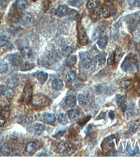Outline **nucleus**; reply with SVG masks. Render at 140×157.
I'll use <instances>...</instances> for the list:
<instances>
[{
  "label": "nucleus",
  "instance_id": "11",
  "mask_svg": "<svg viewBox=\"0 0 140 157\" xmlns=\"http://www.w3.org/2000/svg\"><path fill=\"white\" fill-rule=\"evenodd\" d=\"M52 87L55 90H62L63 87H64V83H63V81L62 80L57 79L54 80L53 82H52Z\"/></svg>",
  "mask_w": 140,
  "mask_h": 157
},
{
  "label": "nucleus",
  "instance_id": "23",
  "mask_svg": "<svg viewBox=\"0 0 140 157\" xmlns=\"http://www.w3.org/2000/svg\"><path fill=\"white\" fill-rule=\"evenodd\" d=\"M92 62H93L91 58L86 57L82 60V66H83L85 68L89 69L90 68H91V66H92Z\"/></svg>",
  "mask_w": 140,
  "mask_h": 157
},
{
  "label": "nucleus",
  "instance_id": "44",
  "mask_svg": "<svg viewBox=\"0 0 140 157\" xmlns=\"http://www.w3.org/2000/svg\"><path fill=\"white\" fill-rule=\"evenodd\" d=\"M108 116H109L111 120H114V117H115L114 112L113 111H110L108 112Z\"/></svg>",
  "mask_w": 140,
  "mask_h": 157
},
{
  "label": "nucleus",
  "instance_id": "37",
  "mask_svg": "<svg viewBox=\"0 0 140 157\" xmlns=\"http://www.w3.org/2000/svg\"><path fill=\"white\" fill-rule=\"evenodd\" d=\"M68 3L71 6L78 7L82 3V0H68Z\"/></svg>",
  "mask_w": 140,
  "mask_h": 157
},
{
  "label": "nucleus",
  "instance_id": "18",
  "mask_svg": "<svg viewBox=\"0 0 140 157\" xmlns=\"http://www.w3.org/2000/svg\"><path fill=\"white\" fill-rule=\"evenodd\" d=\"M48 77V73L44 72V71H40L38 73L37 75V79L38 81H39L41 83L43 84L47 81Z\"/></svg>",
  "mask_w": 140,
  "mask_h": 157
},
{
  "label": "nucleus",
  "instance_id": "40",
  "mask_svg": "<svg viewBox=\"0 0 140 157\" xmlns=\"http://www.w3.org/2000/svg\"><path fill=\"white\" fill-rule=\"evenodd\" d=\"M131 4L137 7H140V0H130Z\"/></svg>",
  "mask_w": 140,
  "mask_h": 157
},
{
  "label": "nucleus",
  "instance_id": "25",
  "mask_svg": "<svg viewBox=\"0 0 140 157\" xmlns=\"http://www.w3.org/2000/svg\"><path fill=\"white\" fill-rule=\"evenodd\" d=\"M78 101H79V104H80L81 105H82V106L86 105L88 103L87 97L84 94H80L79 95Z\"/></svg>",
  "mask_w": 140,
  "mask_h": 157
},
{
  "label": "nucleus",
  "instance_id": "16",
  "mask_svg": "<svg viewBox=\"0 0 140 157\" xmlns=\"http://www.w3.org/2000/svg\"><path fill=\"white\" fill-rule=\"evenodd\" d=\"M46 129V126L42 123H37L34 125V131L37 134H41Z\"/></svg>",
  "mask_w": 140,
  "mask_h": 157
},
{
  "label": "nucleus",
  "instance_id": "43",
  "mask_svg": "<svg viewBox=\"0 0 140 157\" xmlns=\"http://www.w3.org/2000/svg\"><path fill=\"white\" fill-rule=\"evenodd\" d=\"M77 16H78V13H77L75 14V15H74V14H73V10H71V11L70 14V18L71 19H73V20H75V19L77 18Z\"/></svg>",
  "mask_w": 140,
  "mask_h": 157
},
{
  "label": "nucleus",
  "instance_id": "30",
  "mask_svg": "<svg viewBox=\"0 0 140 157\" xmlns=\"http://www.w3.org/2000/svg\"><path fill=\"white\" fill-rule=\"evenodd\" d=\"M34 67V64H32V63H29V62H26L24 63V64L21 66L20 68V70L21 71H28L29 70H31L32 68Z\"/></svg>",
  "mask_w": 140,
  "mask_h": 157
},
{
  "label": "nucleus",
  "instance_id": "4",
  "mask_svg": "<svg viewBox=\"0 0 140 157\" xmlns=\"http://www.w3.org/2000/svg\"><path fill=\"white\" fill-rule=\"evenodd\" d=\"M12 146L10 145V144H4L1 146V149H0V151H1V153L4 156H9L12 152Z\"/></svg>",
  "mask_w": 140,
  "mask_h": 157
},
{
  "label": "nucleus",
  "instance_id": "31",
  "mask_svg": "<svg viewBox=\"0 0 140 157\" xmlns=\"http://www.w3.org/2000/svg\"><path fill=\"white\" fill-rule=\"evenodd\" d=\"M9 70V65L7 62H0V73H6Z\"/></svg>",
  "mask_w": 140,
  "mask_h": 157
},
{
  "label": "nucleus",
  "instance_id": "38",
  "mask_svg": "<svg viewBox=\"0 0 140 157\" xmlns=\"http://www.w3.org/2000/svg\"><path fill=\"white\" fill-rule=\"evenodd\" d=\"M102 12H103V8L101 6H97L94 9H93V13H94V15L97 16L101 15Z\"/></svg>",
  "mask_w": 140,
  "mask_h": 157
},
{
  "label": "nucleus",
  "instance_id": "9",
  "mask_svg": "<svg viewBox=\"0 0 140 157\" xmlns=\"http://www.w3.org/2000/svg\"><path fill=\"white\" fill-rule=\"evenodd\" d=\"M68 12V8L66 5H60L56 10V15L59 16H64Z\"/></svg>",
  "mask_w": 140,
  "mask_h": 157
},
{
  "label": "nucleus",
  "instance_id": "20",
  "mask_svg": "<svg viewBox=\"0 0 140 157\" xmlns=\"http://www.w3.org/2000/svg\"><path fill=\"white\" fill-rule=\"evenodd\" d=\"M56 118L53 114H47L44 116V121L48 124H53L55 122Z\"/></svg>",
  "mask_w": 140,
  "mask_h": 157
},
{
  "label": "nucleus",
  "instance_id": "21",
  "mask_svg": "<svg viewBox=\"0 0 140 157\" xmlns=\"http://www.w3.org/2000/svg\"><path fill=\"white\" fill-rule=\"evenodd\" d=\"M95 60L98 65H103L105 64L106 61V58L103 54H98L97 55L95 56Z\"/></svg>",
  "mask_w": 140,
  "mask_h": 157
},
{
  "label": "nucleus",
  "instance_id": "12",
  "mask_svg": "<svg viewBox=\"0 0 140 157\" xmlns=\"http://www.w3.org/2000/svg\"><path fill=\"white\" fill-rule=\"evenodd\" d=\"M77 57L75 55H70L66 60V65L68 67H73L77 62Z\"/></svg>",
  "mask_w": 140,
  "mask_h": 157
},
{
  "label": "nucleus",
  "instance_id": "7",
  "mask_svg": "<svg viewBox=\"0 0 140 157\" xmlns=\"http://www.w3.org/2000/svg\"><path fill=\"white\" fill-rule=\"evenodd\" d=\"M25 150H26L27 153L32 155V154H34L36 152V151H37V145H36L34 142H29L28 144H26V147H25Z\"/></svg>",
  "mask_w": 140,
  "mask_h": 157
},
{
  "label": "nucleus",
  "instance_id": "2",
  "mask_svg": "<svg viewBox=\"0 0 140 157\" xmlns=\"http://www.w3.org/2000/svg\"><path fill=\"white\" fill-rule=\"evenodd\" d=\"M78 36L79 42L81 45L85 46L88 44V38L86 33L82 26H79L78 27Z\"/></svg>",
  "mask_w": 140,
  "mask_h": 157
},
{
  "label": "nucleus",
  "instance_id": "13",
  "mask_svg": "<svg viewBox=\"0 0 140 157\" xmlns=\"http://www.w3.org/2000/svg\"><path fill=\"white\" fill-rule=\"evenodd\" d=\"M66 103L70 107H75L77 103V99L73 95H68L66 99Z\"/></svg>",
  "mask_w": 140,
  "mask_h": 157
},
{
  "label": "nucleus",
  "instance_id": "32",
  "mask_svg": "<svg viewBox=\"0 0 140 157\" xmlns=\"http://www.w3.org/2000/svg\"><path fill=\"white\" fill-rule=\"evenodd\" d=\"M7 85L9 88L13 89L16 86H17L18 85V81L16 78H11L10 80H9V82H7Z\"/></svg>",
  "mask_w": 140,
  "mask_h": 157
},
{
  "label": "nucleus",
  "instance_id": "35",
  "mask_svg": "<svg viewBox=\"0 0 140 157\" xmlns=\"http://www.w3.org/2000/svg\"><path fill=\"white\" fill-rule=\"evenodd\" d=\"M131 84V81L129 80H123L120 82L119 85L121 88L123 89H127V88L129 87V86Z\"/></svg>",
  "mask_w": 140,
  "mask_h": 157
},
{
  "label": "nucleus",
  "instance_id": "45",
  "mask_svg": "<svg viewBox=\"0 0 140 157\" xmlns=\"http://www.w3.org/2000/svg\"><path fill=\"white\" fill-rule=\"evenodd\" d=\"M105 117V112H101V114L97 116V120L103 119V118H104Z\"/></svg>",
  "mask_w": 140,
  "mask_h": 157
},
{
  "label": "nucleus",
  "instance_id": "53",
  "mask_svg": "<svg viewBox=\"0 0 140 157\" xmlns=\"http://www.w3.org/2000/svg\"><path fill=\"white\" fill-rule=\"evenodd\" d=\"M139 23H140V19H139Z\"/></svg>",
  "mask_w": 140,
  "mask_h": 157
},
{
  "label": "nucleus",
  "instance_id": "1",
  "mask_svg": "<svg viewBox=\"0 0 140 157\" xmlns=\"http://www.w3.org/2000/svg\"><path fill=\"white\" fill-rule=\"evenodd\" d=\"M31 103L35 107H43L49 104V99L41 93L34 95L31 100Z\"/></svg>",
  "mask_w": 140,
  "mask_h": 157
},
{
  "label": "nucleus",
  "instance_id": "33",
  "mask_svg": "<svg viewBox=\"0 0 140 157\" xmlns=\"http://www.w3.org/2000/svg\"><path fill=\"white\" fill-rule=\"evenodd\" d=\"M72 52H73L72 48L70 46H67V47H66L64 49H63L62 54L64 57H68L71 55V53H72Z\"/></svg>",
  "mask_w": 140,
  "mask_h": 157
},
{
  "label": "nucleus",
  "instance_id": "6",
  "mask_svg": "<svg viewBox=\"0 0 140 157\" xmlns=\"http://www.w3.org/2000/svg\"><path fill=\"white\" fill-rule=\"evenodd\" d=\"M10 62L13 66H18L22 62V59H21V56L19 55H13L10 56Z\"/></svg>",
  "mask_w": 140,
  "mask_h": 157
},
{
  "label": "nucleus",
  "instance_id": "27",
  "mask_svg": "<svg viewBox=\"0 0 140 157\" xmlns=\"http://www.w3.org/2000/svg\"><path fill=\"white\" fill-rule=\"evenodd\" d=\"M3 95L8 99H11L14 96V91L11 88H5Z\"/></svg>",
  "mask_w": 140,
  "mask_h": 157
},
{
  "label": "nucleus",
  "instance_id": "51",
  "mask_svg": "<svg viewBox=\"0 0 140 157\" xmlns=\"http://www.w3.org/2000/svg\"><path fill=\"white\" fill-rule=\"evenodd\" d=\"M107 1H110V2H112V1H115V0H107Z\"/></svg>",
  "mask_w": 140,
  "mask_h": 157
},
{
  "label": "nucleus",
  "instance_id": "46",
  "mask_svg": "<svg viewBox=\"0 0 140 157\" xmlns=\"http://www.w3.org/2000/svg\"><path fill=\"white\" fill-rule=\"evenodd\" d=\"M138 152H139V148H138V146H136V147H135V149H134L133 152L131 153L130 155H135V154L138 153Z\"/></svg>",
  "mask_w": 140,
  "mask_h": 157
},
{
  "label": "nucleus",
  "instance_id": "5",
  "mask_svg": "<svg viewBox=\"0 0 140 157\" xmlns=\"http://www.w3.org/2000/svg\"><path fill=\"white\" fill-rule=\"evenodd\" d=\"M121 68L123 71H127V72L132 73L134 72L136 70V66L133 63L130 62H124L121 66Z\"/></svg>",
  "mask_w": 140,
  "mask_h": 157
},
{
  "label": "nucleus",
  "instance_id": "47",
  "mask_svg": "<svg viewBox=\"0 0 140 157\" xmlns=\"http://www.w3.org/2000/svg\"><path fill=\"white\" fill-rule=\"evenodd\" d=\"M5 89V87L1 86V85H0V95H3V92H4Z\"/></svg>",
  "mask_w": 140,
  "mask_h": 157
},
{
  "label": "nucleus",
  "instance_id": "24",
  "mask_svg": "<svg viewBox=\"0 0 140 157\" xmlns=\"http://www.w3.org/2000/svg\"><path fill=\"white\" fill-rule=\"evenodd\" d=\"M76 75L73 71H69L66 74V81L68 82H73L75 81Z\"/></svg>",
  "mask_w": 140,
  "mask_h": 157
},
{
  "label": "nucleus",
  "instance_id": "36",
  "mask_svg": "<svg viewBox=\"0 0 140 157\" xmlns=\"http://www.w3.org/2000/svg\"><path fill=\"white\" fill-rule=\"evenodd\" d=\"M8 43V38L5 36H1L0 37V47H4Z\"/></svg>",
  "mask_w": 140,
  "mask_h": 157
},
{
  "label": "nucleus",
  "instance_id": "19",
  "mask_svg": "<svg viewBox=\"0 0 140 157\" xmlns=\"http://www.w3.org/2000/svg\"><path fill=\"white\" fill-rule=\"evenodd\" d=\"M108 37L105 36V37H103L99 38V40L97 42V44L99 46L100 48H105L107 46V44H108Z\"/></svg>",
  "mask_w": 140,
  "mask_h": 157
},
{
  "label": "nucleus",
  "instance_id": "26",
  "mask_svg": "<svg viewBox=\"0 0 140 157\" xmlns=\"http://www.w3.org/2000/svg\"><path fill=\"white\" fill-rule=\"evenodd\" d=\"M27 0H16V6L18 9H23L27 5Z\"/></svg>",
  "mask_w": 140,
  "mask_h": 157
},
{
  "label": "nucleus",
  "instance_id": "14",
  "mask_svg": "<svg viewBox=\"0 0 140 157\" xmlns=\"http://www.w3.org/2000/svg\"><path fill=\"white\" fill-rule=\"evenodd\" d=\"M123 54H124V51L122 48L121 47H119L117 49L116 52L114 53V59H115V61H116L117 63L119 62V60L121 59Z\"/></svg>",
  "mask_w": 140,
  "mask_h": 157
},
{
  "label": "nucleus",
  "instance_id": "3",
  "mask_svg": "<svg viewBox=\"0 0 140 157\" xmlns=\"http://www.w3.org/2000/svg\"><path fill=\"white\" fill-rule=\"evenodd\" d=\"M23 100L26 103H29L32 98V87L31 84H27L23 91Z\"/></svg>",
  "mask_w": 140,
  "mask_h": 157
},
{
  "label": "nucleus",
  "instance_id": "17",
  "mask_svg": "<svg viewBox=\"0 0 140 157\" xmlns=\"http://www.w3.org/2000/svg\"><path fill=\"white\" fill-rule=\"evenodd\" d=\"M126 96L125 95H122L119 98H118L117 100V103L118 105H119L121 110L124 111L126 109Z\"/></svg>",
  "mask_w": 140,
  "mask_h": 157
},
{
  "label": "nucleus",
  "instance_id": "34",
  "mask_svg": "<svg viewBox=\"0 0 140 157\" xmlns=\"http://www.w3.org/2000/svg\"><path fill=\"white\" fill-rule=\"evenodd\" d=\"M102 15H103V17H105V18L109 17V16L111 15L110 8L108 6H106L104 8H103Z\"/></svg>",
  "mask_w": 140,
  "mask_h": 157
},
{
  "label": "nucleus",
  "instance_id": "49",
  "mask_svg": "<svg viewBox=\"0 0 140 157\" xmlns=\"http://www.w3.org/2000/svg\"><path fill=\"white\" fill-rule=\"evenodd\" d=\"M38 156H47V155H46V154H40Z\"/></svg>",
  "mask_w": 140,
  "mask_h": 157
},
{
  "label": "nucleus",
  "instance_id": "10",
  "mask_svg": "<svg viewBox=\"0 0 140 157\" xmlns=\"http://www.w3.org/2000/svg\"><path fill=\"white\" fill-rule=\"evenodd\" d=\"M32 54V49L30 47H25L21 50V55L25 59H29Z\"/></svg>",
  "mask_w": 140,
  "mask_h": 157
},
{
  "label": "nucleus",
  "instance_id": "50",
  "mask_svg": "<svg viewBox=\"0 0 140 157\" xmlns=\"http://www.w3.org/2000/svg\"><path fill=\"white\" fill-rule=\"evenodd\" d=\"M2 16H3V15H2V14L1 12H0V20H1V19Z\"/></svg>",
  "mask_w": 140,
  "mask_h": 157
},
{
  "label": "nucleus",
  "instance_id": "41",
  "mask_svg": "<svg viewBox=\"0 0 140 157\" xmlns=\"http://www.w3.org/2000/svg\"><path fill=\"white\" fill-rule=\"evenodd\" d=\"M5 117L3 116H0V127L4 125V124L5 123Z\"/></svg>",
  "mask_w": 140,
  "mask_h": 157
},
{
  "label": "nucleus",
  "instance_id": "28",
  "mask_svg": "<svg viewBox=\"0 0 140 157\" xmlns=\"http://www.w3.org/2000/svg\"><path fill=\"white\" fill-rule=\"evenodd\" d=\"M97 6H98L97 0H88L86 3V7L88 9H94Z\"/></svg>",
  "mask_w": 140,
  "mask_h": 157
},
{
  "label": "nucleus",
  "instance_id": "8",
  "mask_svg": "<svg viewBox=\"0 0 140 157\" xmlns=\"http://www.w3.org/2000/svg\"><path fill=\"white\" fill-rule=\"evenodd\" d=\"M57 149L58 151V152L60 153H64L68 152L70 149V146L66 142H60L57 145Z\"/></svg>",
  "mask_w": 140,
  "mask_h": 157
},
{
  "label": "nucleus",
  "instance_id": "42",
  "mask_svg": "<svg viewBox=\"0 0 140 157\" xmlns=\"http://www.w3.org/2000/svg\"><path fill=\"white\" fill-rule=\"evenodd\" d=\"M66 133V131H59L58 133L57 134H55L54 136V138H59L62 136L63 135H64V134Z\"/></svg>",
  "mask_w": 140,
  "mask_h": 157
},
{
  "label": "nucleus",
  "instance_id": "52",
  "mask_svg": "<svg viewBox=\"0 0 140 157\" xmlns=\"http://www.w3.org/2000/svg\"><path fill=\"white\" fill-rule=\"evenodd\" d=\"M139 89H140V88H139ZM138 92L139 93V94H140V92H139V90H138Z\"/></svg>",
  "mask_w": 140,
  "mask_h": 157
},
{
  "label": "nucleus",
  "instance_id": "15",
  "mask_svg": "<svg viewBox=\"0 0 140 157\" xmlns=\"http://www.w3.org/2000/svg\"><path fill=\"white\" fill-rule=\"evenodd\" d=\"M68 114L70 120L75 121L77 120L79 117V111L77 109H72L68 112Z\"/></svg>",
  "mask_w": 140,
  "mask_h": 157
},
{
  "label": "nucleus",
  "instance_id": "48",
  "mask_svg": "<svg viewBox=\"0 0 140 157\" xmlns=\"http://www.w3.org/2000/svg\"><path fill=\"white\" fill-rule=\"evenodd\" d=\"M4 139V136L2 134H0V143H1L3 141Z\"/></svg>",
  "mask_w": 140,
  "mask_h": 157
},
{
  "label": "nucleus",
  "instance_id": "22",
  "mask_svg": "<svg viewBox=\"0 0 140 157\" xmlns=\"http://www.w3.org/2000/svg\"><path fill=\"white\" fill-rule=\"evenodd\" d=\"M58 121L62 125H66V124H67L68 122V118L66 114H65L64 113H60L58 116Z\"/></svg>",
  "mask_w": 140,
  "mask_h": 157
},
{
  "label": "nucleus",
  "instance_id": "39",
  "mask_svg": "<svg viewBox=\"0 0 140 157\" xmlns=\"http://www.w3.org/2000/svg\"><path fill=\"white\" fill-rule=\"evenodd\" d=\"M115 61V59H114V53H112L109 55V57L108 59V64L111 65L113 64Z\"/></svg>",
  "mask_w": 140,
  "mask_h": 157
},
{
  "label": "nucleus",
  "instance_id": "29",
  "mask_svg": "<svg viewBox=\"0 0 140 157\" xmlns=\"http://www.w3.org/2000/svg\"><path fill=\"white\" fill-rule=\"evenodd\" d=\"M138 125H137L136 123H135V122L132 123L130 125V128H129L127 134H128L129 135H131L134 133H135L137 131V129H138Z\"/></svg>",
  "mask_w": 140,
  "mask_h": 157
}]
</instances>
